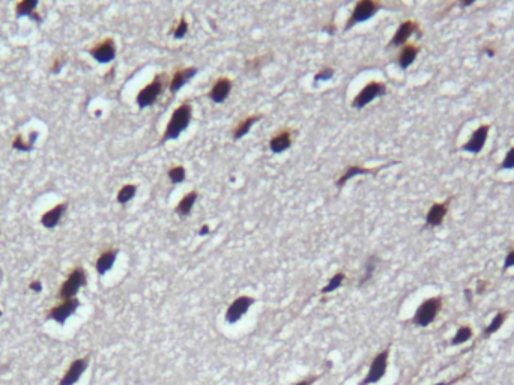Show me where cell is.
<instances>
[{
    "mask_svg": "<svg viewBox=\"0 0 514 385\" xmlns=\"http://www.w3.org/2000/svg\"><path fill=\"white\" fill-rule=\"evenodd\" d=\"M191 115H192V107L190 102H182L181 106H178L173 110L163 135V143L169 142V140H176L188 128L191 122Z\"/></svg>",
    "mask_w": 514,
    "mask_h": 385,
    "instance_id": "1",
    "label": "cell"
},
{
    "mask_svg": "<svg viewBox=\"0 0 514 385\" xmlns=\"http://www.w3.org/2000/svg\"><path fill=\"white\" fill-rule=\"evenodd\" d=\"M167 86V76L163 73V74H156L153 77V80L146 84L143 89H141L135 98L137 101V106L140 109H146L149 106H153V104L156 102L158 96L163 94L164 87Z\"/></svg>",
    "mask_w": 514,
    "mask_h": 385,
    "instance_id": "2",
    "label": "cell"
},
{
    "mask_svg": "<svg viewBox=\"0 0 514 385\" xmlns=\"http://www.w3.org/2000/svg\"><path fill=\"white\" fill-rule=\"evenodd\" d=\"M442 304H444V301H442L440 296H433V298H429L425 300L415 311L414 314V319L412 322L417 325V327H429L435 319L436 316L439 314L440 308H442Z\"/></svg>",
    "mask_w": 514,
    "mask_h": 385,
    "instance_id": "3",
    "label": "cell"
},
{
    "mask_svg": "<svg viewBox=\"0 0 514 385\" xmlns=\"http://www.w3.org/2000/svg\"><path fill=\"white\" fill-rule=\"evenodd\" d=\"M386 94V84L382 83V81H368L362 89L358 92V95L353 98L352 101V107L357 109V110H361L364 109L365 106H368L370 102H373L376 98L382 96Z\"/></svg>",
    "mask_w": 514,
    "mask_h": 385,
    "instance_id": "4",
    "label": "cell"
},
{
    "mask_svg": "<svg viewBox=\"0 0 514 385\" xmlns=\"http://www.w3.org/2000/svg\"><path fill=\"white\" fill-rule=\"evenodd\" d=\"M382 8V5L379 2H375V0H361L353 8L350 17L346 21V30L352 29L355 24L358 23H364L367 20H370L371 17H375V14Z\"/></svg>",
    "mask_w": 514,
    "mask_h": 385,
    "instance_id": "5",
    "label": "cell"
},
{
    "mask_svg": "<svg viewBox=\"0 0 514 385\" xmlns=\"http://www.w3.org/2000/svg\"><path fill=\"white\" fill-rule=\"evenodd\" d=\"M388 358H389V347H386L385 351L379 352L373 358V361H371V364H370L368 375L362 379V382L360 385H370V384L379 382L385 376L386 367H388Z\"/></svg>",
    "mask_w": 514,
    "mask_h": 385,
    "instance_id": "6",
    "label": "cell"
},
{
    "mask_svg": "<svg viewBox=\"0 0 514 385\" xmlns=\"http://www.w3.org/2000/svg\"><path fill=\"white\" fill-rule=\"evenodd\" d=\"M86 285V272L81 268H76L66 278V282L62 285L59 296L65 300H71L77 295V292Z\"/></svg>",
    "mask_w": 514,
    "mask_h": 385,
    "instance_id": "7",
    "label": "cell"
},
{
    "mask_svg": "<svg viewBox=\"0 0 514 385\" xmlns=\"http://www.w3.org/2000/svg\"><path fill=\"white\" fill-rule=\"evenodd\" d=\"M254 304V298L248 295H242L238 296V298L228 306L227 311H226V321L228 324H236L244 314L250 310V307Z\"/></svg>",
    "mask_w": 514,
    "mask_h": 385,
    "instance_id": "8",
    "label": "cell"
},
{
    "mask_svg": "<svg viewBox=\"0 0 514 385\" xmlns=\"http://www.w3.org/2000/svg\"><path fill=\"white\" fill-rule=\"evenodd\" d=\"M91 55L99 63H109L116 58V44L112 38H105L91 48Z\"/></svg>",
    "mask_w": 514,
    "mask_h": 385,
    "instance_id": "9",
    "label": "cell"
},
{
    "mask_svg": "<svg viewBox=\"0 0 514 385\" xmlns=\"http://www.w3.org/2000/svg\"><path fill=\"white\" fill-rule=\"evenodd\" d=\"M419 32V26L417 21L414 20H404L400 23L399 29L396 30L393 39L389 41V45L391 47H401V45H406L407 39H409L414 33Z\"/></svg>",
    "mask_w": 514,
    "mask_h": 385,
    "instance_id": "10",
    "label": "cell"
},
{
    "mask_svg": "<svg viewBox=\"0 0 514 385\" xmlns=\"http://www.w3.org/2000/svg\"><path fill=\"white\" fill-rule=\"evenodd\" d=\"M489 131H490V127L489 125H480L474 133H472V137L469 142H466L462 149L465 152H469V154H480L487 142V137H489Z\"/></svg>",
    "mask_w": 514,
    "mask_h": 385,
    "instance_id": "11",
    "label": "cell"
},
{
    "mask_svg": "<svg viewBox=\"0 0 514 385\" xmlns=\"http://www.w3.org/2000/svg\"><path fill=\"white\" fill-rule=\"evenodd\" d=\"M453 200V197H448L445 202H439V203H433L429 209L427 215H425V226L429 227H438L444 223V218L448 214V208H450V202Z\"/></svg>",
    "mask_w": 514,
    "mask_h": 385,
    "instance_id": "12",
    "label": "cell"
},
{
    "mask_svg": "<svg viewBox=\"0 0 514 385\" xmlns=\"http://www.w3.org/2000/svg\"><path fill=\"white\" fill-rule=\"evenodd\" d=\"M197 71H199V69H197L196 66H187V68L176 69V71L173 73V76H171L170 83H169L170 92H171V94L179 92L182 87H184L194 76L197 74Z\"/></svg>",
    "mask_w": 514,
    "mask_h": 385,
    "instance_id": "13",
    "label": "cell"
},
{
    "mask_svg": "<svg viewBox=\"0 0 514 385\" xmlns=\"http://www.w3.org/2000/svg\"><path fill=\"white\" fill-rule=\"evenodd\" d=\"M80 306V301L77 298H71V300H65L62 304L53 307L51 311H50V318L53 321H56L59 324H65V321L73 316V314L76 313V310Z\"/></svg>",
    "mask_w": 514,
    "mask_h": 385,
    "instance_id": "14",
    "label": "cell"
},
{
    "mask_svg": "<svg viewBox=\"0 0 514 385\" xmlns=\"http://www.w3.org/2000/svg\"><path fill=\"white\" fill-rule=\"evenodd\" d=\"M232 87H233V83L232 80H230L228 77H220L214 81V84H212L210 87V92H209V98L210 101H214L217 104H221L227 99V96L230 95V92H232Z\"/></svg>",
    "mask_w": 514,
    "mask_h": 385,
    "instance_id": "15",
    "label": "cell"
},
{
    "mask_svg": "<svg viewBox=\"0 0 514 385\" xmlns=\"http://www.w3.org/2000/svg\"><path fill=\"white\" fill-rule=\"evenodd\" d=\"M293 143L292 138V131L289 128H283L280 131L275 133V135L269 140V149L274 154H281L287 151Z\"/></svg>",
    "mask_w": 514,
    "mask_h": 385,
    "instance_id": "16",
    "label": "cell"
},
{
    "mask_svg": "<svg viewBox=\"0 0 514 385\" xmlns=\"http://www.w3.org/2000/svg\"><path fill=\"white\" fill-rule=\"evenodd\" d=\"M87 364H89V360L87 358H78V360L73 361V364L68 367L65 376L62 378L60 385H74L84 373Z\"/></svg>",
    "mask_w": 514,
    "mask_h": 385,
    "instance_id": "17",
    "label": "cell"
},
{
    "mask_svg": "<svg viewBox=\"0 0 514 385\" xmlns=\"http://www.w3.org/2000/svg\"><path fill=\"white\" fill-rule=\"evenodd\" d=\"M391 164H394V163L383 164V166H381V167H378V169H376V167H375V169H368V167H362V166H349V167L344 170V173L342 174V176L335 181V185H337V187H343V185H344L349 179H352V178L360 176V174H371V173H376V172H379V170H382V169H385V167H388V166H391Z\"/></svg>",
    "mask_w": 514,
    "mask_h": 385,
    "instance_id": "18",
    "label": "cell"
},
{
    "mask_svg": "<svg viewBox=\"0 0 514 385\" xmlns=\"http://www.w3.org/2000/svg\"><path fill=\"white\" fill-rule=\"evenodd\" d=\"M117 254H119V250H117V249L105 250V251H102V253H101V256L98 257L96 264H95L96 271H98V274H99V275L107 274V272L113 268V265H114V262H116Z\"/></svg>",
    "mask_w": 514,
    "mask_h": 385,
    "instance_id": "19",
    "label": "cell"
},
{
    "mask_svg": "<svg viewBox=\"0 0 514 385\" xmlns=\"http://www.w3.org/2000/svg\"><path fill=\"white\" fill-rule=\"evenodd\" d=\"M418 53H419V47H417L415 44H406V45H403V48H401V51H400V55H399V59H397L399 66H400L401 69H407V68H409V66L415 62Z\"/></svg>",
    "mask_w": 514,
    "mask_h": 385,
    "instance_id": "20",
    "label": "cell"
},
{
    "mask_svg": "<svg viewBox=\"0 0 514 385\" xmlns=\"http://www.w3.org/2000/svg\"><path fill=\"white\" fill-rule=\"evenodd\" d=\"M260 119H262V115H250V116H247L245 119L239 120L238 125H236V127L233 128V131H232L233 138H235V140H239V138H242L244 135H247L248 133H250L251 127L256 124V122H259Z\"/></svg>",
    "mask_w": 514,
    "mask_h": 385,
    "instance_id": "21",
    "label": "cell"
},
{
    "mask_svg": "<svg viewBox=\"0 0 514 385\" xmlns=\"http://www.w3.org/2000/svg\"><path fill=\"white\" fill-rule=\"evenodd\" d=\"M66 209V203H60V205H56L55 208L51 209V211L45 212L41 218L42 221V226L47 227V229H53V227H56L65 212Z\"/></svg>",
    "mask_w": 514,
    "mask_h": 385,
    "instance_id": "22",
    "label": "cell"
},
{
    "mask_svg": "<svg viewBox=\"0 0 514 385\" xmlns=\"http://www.w3.org/2000/svg\"><path fill=\"white\" fill-rule=\"evenodd\" d=\"M197 196H199V192L194 190L187 192V194L179 200L178 206H176V214L181 217H188L192 211L194 203H196V200H197Z\"/></svg>",
    "mask_w": 514,
    "mask_h": 385,
    "instance_id": "23",
    "label": "cell"
},
{
    "mask_svg": "<svg viewBox=\"0 0 514 385\" xmlns=\"http://www.w3.org/2000/svg\"><path fill=\"white\" fill-rule=\"evenodd\" d=\"M378 264H379V257L375 256V254H371V256L367 259L365 265H364V274H362V277H361V280H360V286L365 285L368 280L373 277V274H375V271H376V268H378Z\"/></svg>",
    "mask_w": 514,
    "mask_h": 385,
    "instance_id": "24",
    "label": "cell"
},
{
    "mask_svg": "<svg viewBox=\"0 0 514 385\" xmlns=\"http://www.w3.org/2000/svg\"><path fill=\"white\" fill-rule=\"evenodd\" d=\"M507 316H508V311H498V313H496V316L492 319V322L484 328V336L489 337V336L495 334L496 331H499L501 327L504 325Z\"/></svg>",
    "mask_w": 514,
    "mask_h": 385,
    "instance_id": "25",
    "label": "cell"
},
{
    "mask_svg": "<svg viewBox=\"0 0 514 385\" xmlns=\"http://www.w3.org/2000/svg\"><path fill=\"white\" fill-rule=\"evenodd\" d=\"M135 194H137V185H134V184H127V185H123V187L119 190V192H117V202H119L120 205H125V203H128L130 200H133Z\"/></svg>",
    "mask_w": 514,
    "mask_h": 385,
    "instance_id": "26",
    "label": "cell"
},
{
    "mask_svg": "<svg viewBox=\"0 0 514 385\" xmlns=\"http://www.w3.org/2000/svg\"><path fill=\"white\" fill-rule=\"evenodd\" d=\"M472 336H474L472 328L468 327V325H463V327H460V328L457 329V332L454 334V337L451 339V345H454V346H456V345H463V343H466L468 340H471Z\"/></svg>",
    "mask_w": 514,
    "mask_h": 385,
    "instance_id": "27",
    "label": "cell"
},
{
    "mask_svg": "<svg viewBox=\"0 0 514 385\" xmlns=\"http://www.w3.org/2000/svg\"><path fill=\"white\" fill-rule=\"evenodd\" d=\"M344 278H346L344 272H337V274H334V275L329 278L328 285L322 289V293H324V295H326V293H331V292L337 290V289H339V288L343 285Z\"/></svg>",
    "mask_w": 514,
    "mask_h": 385,
    "instance_id": "28",
    "label": "cell"
},
{
    "mask_svg": "<svg viewBox=\"0 0 514 385\" xmlns=\"http://www.w3.org/2000/svg\"><path fill=\"white\" fill-rule=\"evenodd\" d=\"M37 138H38V133H37V131H32V133H30V138H29V143H24L23 138L19 135V137H17L14 142H12V146H14L15 149H19V151L27 152V151H32V149H33V145H35V142H37Z\"/></svg>",
    "mask_w": 514,
    "mask_h": 385,
    "instance_id": "29",
    "label": "cell"
},
{
    "mask_svg": "<svg viewBox=\"0 0 514 385\" xmlns=\"http://www.w3.org/2000/svg\"><path fill=\"white\" fill-rule=\"evenodd\" d=\"M169 179L173 182V184H181L185 181L187 178V170L184 166H173L169 169Z\"/></svg>",
    "mask_w": 514,
    "mask_h": 385,
    "instance_id": "30",
    "label": "cell"
},
{
    "mask_svg": "<svg viewBox=\"0 0 514 385\" xmlns=\"http://www.w3.org/2000/svg\"><path fill=\"white\" fill-rule=\"evenodd\" d=\"M38 6V2L37 0H26V2H20L19 5H17L15 8V12L19 17H23V15H32L33 11L37 9Z\"/></svg>",
    "mask_w": 514,
    "mask_h": 385,
    "instance_id": "31",
    "label": "cell"
},
{
    "mask_svg": "<svg viewBox=\"0 0 514 385\" xmlns=\"http://www.w3.org/2000/svg\"><path fill=\"white\" fill-rule=\"evenodd\" d=\"M188 29H190L188 20L182 15L181 20L178 21V24H176V27H174V30H173V38H174V39H182V38H185V35L188 33Z\"/></svg>",
    "mask_w": 514,
    "mask_h": 385,
    "instance_id": "32",
    "label": "cell"
},
{
    "mask_svg": "<svg viewBox=\"0 0 514 385\" xmlns=\"http://www.w3.org/2000/svg\"><path fill=\"white\" fill-rule=\"evenodd\" d=\"M510 169H514V146L507 152L505 158L499 166V170H510Z\"/></svg>",
    "mask_w": 514,
    "mask_h": 385,
    "instance_id": "33",
    "label": "cell"
},
{
    "mask_svg": "<svg viewBox=\"0 0 514 385\" xmlns=\"http://www.w3.org/2000/svg\"><path fill=\"white\" fill-rule=\"evenodd\" d=\"M332 77H334V69L332 68H322L321 71L314 76V81H328Z\"/></svg>",
    "mask_w": 514,
    "mask_h": 385,
    "instance_id": "34",
    "label": "cell"
},
{
    "mask_svg": "<svg viewBox=\"0 0 514 385\" xmlns=\"http://www.w3.org/2000/svg\"><path fill=\"white\" fill-rule=\"evenodd\" d=\"M511 267H514V249H513V250H510V251L507 253L505 260H504V267H502V270H504V271H507V270H510Z\"/></svg>",
    "mask_w": 514,
    "mask_h": 385,
    "instance_id": "35",
    "label": "cell"
},
{
    "mask_svg": "<svg viewBox=\"0 0 514 385\" xmlns=\"http://www.w3.org/2000/svg\"><path fill=\"white\" fill-rule=\"evenodd\" d=\"M468 375V370L463 373V375H460V376H457V378H454V379H451V381H448V382H439V384H436V385H453V384H456L457 381H460V379H463L465 376Z\"/></svg>",
    "mask_w": 514,
    "mask_h": 385,
    "instance_id": "36",
    "label": "cell"
},
{
    "mask_svg": "<svg viewBox=\"0 0 514 385\" xmlns=\"http://www.w3.org/2000/svg\"><path fill=\"white\" fill-rule=\"evenodd\" d=\"M317 379V376H310V378H305L303 381H299L296 385H313V382Z\"/></svg>",
    "mask_w": 514,
    "mask_h": 385,
    "instance_id": "37",
    "label": "cell"
},
{
    "mask_svg": "<svg viewBox=\"0 0 514 385\" xmlns=\"http://www.w3.org/2000/svg\"><path fill=\"white\" fill-rule=\"evenodd\" d=\"M30 289L35 290V292H41V289H42L41 282H32V283H30Z\"/></svg>",
    "mask_w": 514,
    "mask_h": 385,
    "instance_id": "38",
    "label": "cell"
},
{
    "mask_svg": "<svg viewBox=\"0 0 514 385\" xmlns=\"http://www.w3.org/2000/svg\"><path fill=\"white\" fill-rule=\"evenodd\" d=\"M486 282H478V288H476V293H483L484 292V288H486Z\"/></svg>",
    "mask_w": 514,
    "mask_h": 385,
    "instance_id": "39",
    "label": "cell"
},
{
    "mask_svg": "<svg viewBox=\"0 0 514 385\" xmlns=\"http://www.w3.org/2000/svg\"><path fill=\"white\" fill-rule=\"evenodd\" d=\"M209 231H210V229H209V226H208V224H203V226H202V229H200V232H199V235L205 236V235H208V233H209Z\"/></svg>",
    "mask_w": 514,
    "mask_h": 385,
    "instance_id": "40",
    "label": "cell"
},
{
    "mask_svg": "<svg viewBox=\"0 0 514 385\" xmlns=\"http://www.w3.org/2000/svg\"><path fill=\"white\" fill-rule=\"evenodd\" d=\"M471 5H474V0H463V2L460 3V6H462V8H466V6H471Z\"/></svg>",
    "mask_w": 514,
    "mask_h": 385,
    "instance_id": "41",
    "label": "cell"
},
{
    "mask_svg": "<svg viewBox=\"0 0 514 385\" xmlns=\"http://www.w3.org/2000/svg\"><path fill=\"white\" fill-rule=\"evenodd\" d=\"M465 295H466V300L471 303V301H472V293H471V289H466V290H465Z\"/></svg>",
    "mask_w": 514,
    "mask_h": 385,
    "instance_id": "42",
    "label": "cell"
}]
</instances>
